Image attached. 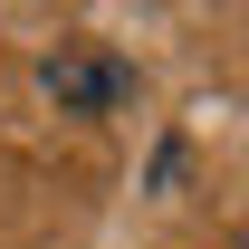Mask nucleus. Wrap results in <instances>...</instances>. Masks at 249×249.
<instances>
[{"instance_id": "nucleus-1", "label": "nucleus", "mask_w": 249, "mask_h": 249, "mask_svg": "<svg viewBox=\"0 0 249 249\" xmlns=\"http://www.w3.org/2000/svg\"><path fill=\"white\" fill-rule=\"evenodd\" d=\"M38 87L58 96L67 115H115L124 96H134V67L106 58V48H58V58L38 67Z\"/></svg>"}]
</instances>
